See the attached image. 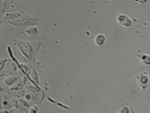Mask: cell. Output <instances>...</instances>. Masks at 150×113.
<instances>
[{
	"mask_svg": "<svg viewBox=\"0 0 150 113\" xmlns=\"http://www.w3.org/2000/svg\"><path fill=\"white\" fill-rule=\"evenodd\" d=\"M19 46H20V51H21V52L27 58H30L31 54H32V47H31V46L29 43H27L21 42V43H20Z\"/></svg>",
	"mask_w": 150,
	"mask_h": 113,
	"instance_id": "6da1fadb",
	"label": "cell"
},
{
	"mask_svg": "<svg viewBox=\"0 0 150 113\" xmlns=\"http://www.w3.org/2000/svg\"><path fill=\"white\" fill-rule=\"evenodd\" d=\"M118 21L119 22L120 24L123 25L124 27H130L132 25V21L131 20L128 18L127 16L124 15H120V16H118Z\"/></svg>",
	"mask_w": 150,
	"mask_h": 113,
	"instance_id": "7a4b0ae2",
	"label": "cell"
},
{
	"mask_svg": "<svg viewBox=\"0 0 150 113\" xmlns=\"http://www.w3.org/2000/svg\"><path fill=\"white\" fill-rule=\"evenodd\" d=\"M105 40H106V38H105V35H103V34L97 35L95 39V43H96V45H98V46H102L105 43Z\"/></svg>",
	"mask_w": 150,
	"mask_h": 113,
	"instance_id": "3957f363",
	"label": "cell"
},
{
	"mask_svg": "<svg viewBox=\"0 0 150 113\" xmlns=\"http://www.w3.org/2000/svg\"><path fill=\"white\" fill-rule=\"evenodd\" d=\"M142 60L144 62L145 65H150V56L147 55H144L142 56Z\"/></svg>",
	"mask_w": 150,
	"mask_h": 113,
	"instance_id": "277c9868",
	"label": "cell"
},
{
	"mask_svg": "<svg viewBox=\"0 0 150 113\" xmlns=\"http://www.w3.org/2000/svg\"><path fill=\"white\" fill-rule=\"evenodd\" d=\"M37 31H38V30H37L36 27H31V28H29L27 29V30L26 31V32L28 33V34H35V33H37Z\"/></svg>",
	"mask_w": 150,
	"mask_h": 113,
	"instance_id": "5b68a950",
	"label": "cell"
},
{
	"mask_svg": "<svg viewBox=\"0 0 150 113\" xmlns=\"http://www.w3.org/2000/svg\"><path fill=\"white\" fill-rule=\"evenodd\" d=\"M141 82L144 83V84H145V83H147L148 81H149V78H148V76H146V75H143V76H141V79H140Z\"/></svg>",
	"mask_w": 150,
	"mask_h": 113,
	"instance_id": "8992f818",
	"label": "cell"
}]
</instances>
